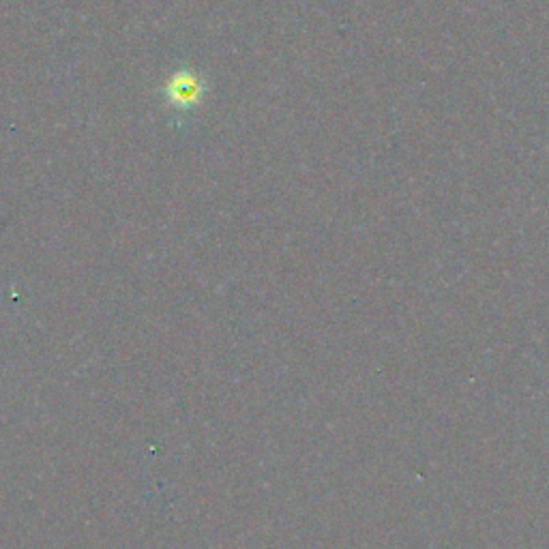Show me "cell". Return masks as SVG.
<instances>
[{"mask_svg": "<svg viewBox=\"0 0 549 549\" xmlns=\"http://www.w3.org/2000/svg\"><path fill=\"white\" fill-rule=\"evenodd\" d=\"M200 93H202L200 82L194 76H185V73L176 76L170 86V97L176 99L178 106H185V103H189V101H196L200 97Z\"/></svg>", "mask_w": 549, "mask_h": 549, "instance_id": "cell-1", "label": "cell"}]
</instances>
